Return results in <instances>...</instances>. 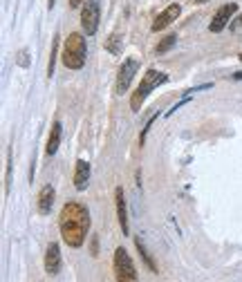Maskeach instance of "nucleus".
Segmentation results:
<instances>
[{"mask_svg": "<svg viewBox=\"0 0 242 282\" xmlns=\"http://www.w3.org/2000/svg\"><path fill=\"white\" fill-rule=\"evenodd\" d=\"M59 229H61V238L67 246H83V242L88 238L90 231V211L78 202H67L61 208L59 215Z\"/></svg>", "mask_w": 242, "mask_h": 282, "instance_id": "obj_1", "label": "nucleus"}, {"mask_svg": "<svg viewBox=\"0 0 242 282\" xmlns=\"http://www.w3.org/2000/svg\"><path fill=\"white\" fill-rule=\"evenodd\" d=\"M86 56H88L86 36L78 32L70 34L63 43V56H61L63 65L70 67V70H81V67L86 65Z\"/></svg>", "mask_w": 242, "mask_h": 282, "instance_id": "obj_2", "label": "nucleus"}, {"mask_svg": "<svg viewBox=\"0 0 242 282\" xmlns=\"http://www.w3.org/2000/svg\"><path fill=\"white\" fill-rule=\"evenodd\" d=\"M168 81V74H164V72H157V70H148L144 74V78L139 81V88L135 90L132 99H130V108L135 112L142 110V103L146 101V97H148L153 90H157L159 86H164V83Z\"/></svg>", "mask_w": 242, "mask_h": 282, "instance_id": "obj_3", "label": "nucleus"}, {"mask_svg": "<svg viewBox=\"0 0 242 282\" xmlns=\"http://www.w3.org/2000/svg\"><path fill=\"white\" fill-rule=\"evenodd\" d=\"M112 264H115V280L117 282H137V269L128 256V251L119 246L115 251V258H112Z\"/></svg>", "mask_w": 242, "mask_h": 282, "instance_id": "obj_4", "label": "nucleus"}, {"mask_svg": "<svg viewBox=\"0 0 242 282\" xmlns=\"http://www.w3.org/2000/svg\"><path fill=\"white\" fill-rule=\"evenodd\" d=\"M101 18V0H86L81 7V27L86 36H94L99 30Z\"/></svg>", "mask_w": 242, "mask_h": 282, "instance_id": "obj_5", "label": "nucleus"}, {"mask_svg": "<svg viewBox=\"0 0 242 282\" xmlns=\"http://www.w3.org/2000/svg\"><path fill=\"white\" fill-rule=\"evenodd\" d=\"M139 72V61L137 59H126L121 63V70H119V76H117V94H123L128 92L130 88L135 74Z\"/></svg>", "mask_w": 242, "mask_h": 282, "instance_id": "obj_6", "label": "nucleus"}, {"mask_svg": "<svg viewBox=\"0 0 242 282\" xmlns=\"http://www.w3.org/2000/svg\"><path fill=\"white\" fill-rule=\"evenodd\" d=\"M238 11V5L235 3H229V5H224V7H220L216 11V16H213V20H211V25H209V30L213 34H218V32H222L224 27L229 25V20L233 18V14Z\"/></svg>", "mask_w": 242, "mask_h": 282, "instance_id": "obj_7", "label": "nucleus"}, {"mask_svg": "<svg viewBox=\"0 0 242 282\" xmlns=\"http://www.w3.org/2000/svg\"><path fill=\"white\" fill-rule=\"evenodd\" d=\"M179 14H182V7H179L177 3H175V5H171V7H166V9L162 11V14H159V16H157V18L153 20V25H150V30H153V32H162V30H164V27H168V25H171V22L175 20Z\"/></svg>", "mask_w": 242, "mask_h": 282, "instance_id": "obj_8", "label": "nucleus"}, {"mask_svg": "<svg viewBox=\"0 0 242 282\" xmlns=\"http://www.w3.org/2000/svg\"><path fill=\"white\" fill-rule=\"evenodd\" d=\"M45 271L49 275H56L61 271V246L56 242H49L47 251H45Z\"/></svg>", "mask_w": 242, "mask_h": 282, "instance_id": "obj_9", "label": "nucleus"}, {"mask_svg": "<svg viewBox=\"0 0 242 282\" xmlns=\"http://www.w3.org/2000/svg\"><path fill=\"white\" fill-rule=\"evenodd\" d=\"M90 163L86 159H78L76 161V171H74V188L76 190H86L90 184Z\"/></svg>", "mask_w": 242, "mask_h": 282, "instance_id": "obj_10", "label": "nucleus"}, {"mask_svg": "<svg viewBox=\"0 0 242 282\" xmlns=\"http://www.w3.org/2000/svg\"><path fill=\"white\" fill-rule=\"evenodd\" d=\"M54 200H56V190H54V186H43L41 188V193H38V211L43 213V215H47L49 211H52V206H54Z\"/></svg>", "mask_w": 242, "mask_h": 282, "instance_id": "obj_11", "label": "nucleus"}, {"mask_svg": "<svg viewBox=\"0 0 242 282\" xmlns=\"http://www.w3.org/2000/svg\"><path fill=\"white\" fill-rule=\"evenodd\" d=\"M115 200H117V217H119V224H121V231L123 235H128V208H126V197H123V190L121 186L115 190Z\"/></svg>", "mask_w": 242, "mask_h": 282, "instance_id": "obj_12", "label": "nucleus"}, {"mask_svg": "<svg viewBox=\"0 0 242 282\" xmlns=\"http://www.w3.org/2000/svg\"><path fill=\"white\" fill-rule=\"evenodd\" d=\"M61 134H63V126H61V121H54L52 123V130H49L47 146H45V152H47V157L56 155V150H59V144H61Z\"/></svg>", "mask_w": 242, "mask_h": 282, "instance_id": "obj_13", "label": "nucleus"}, {"mask_svg": "<svg viewBox=\"0 0 242 282\" xmlns=\"http://www.w3.org/2000/svg\"><path fill=\"white\" fill-rule=\"evenodd\" d=\"M135 246H137V251L142 253V260L146 262V267H148L153 273H157V264H155L153 258H150V253H148V249H146L144 240H142V238H135Z\"/></svg>", "mask_w": 242, "mask_h": 282, "instance_id": "obj_14", "label": "nucleus"}, {"mask_svg": "<svg viewBox=\"0 0 242 282\" xmlns=\"http://www.w3.org/2000/svg\"><path fill=\"white\" fill-rule=\"evenodd\" d=\"M175 43H177V36H175V34H168V36H164V38L159 41V45H157L155 52H157V54H166L171 47H175Z\"/></svg>", "mask_w": 242, "mask_h": 282, "instance_id": "obj_15", "label": "nucleus"}, {"mask_svg": "<svg viewBox=\"0 0 242 282\" xmlns=\"http://www.w3.org/2000/svg\"><path fill=\"white\" fill-rule=\"evenodd\" d=\"M105 47H108L112 54H119V52H121V36H119V34H112Z\"/></svg>", "mask_w": 242, "mask_h": 282, "instance_id": "obj_16", "label": "nucleus"}, {"mask_svg": "<svg viewBox=\"0 0 242 282\" xmlns=\"http://www.w3.org/2000/svg\"><path fill=\"white\" fill-rule=\"evenodd\" d=\"M56 52H59V36L54 38V45H52V56H49V65H47V74H49V76L54 74V61H56Z\"/></svg>", "mask_w": 242, "mask_h": 282, "instance_id": "obj_17", "label": "nucleus"}, {"mask_svg": "<svg viewBox=\"0 0 242 282\" xmlns=\"http://www.w3.org/2000/svg\"><path fill=\"white\" fill-rule=\"evenodd\" d=\"M155 121H157V117H153V119L146 123V128H144V132H142V139H139V144H144V141H146V134H148V130L153 128V123H155Z\"/></svg>", "mask_w": 242, "mask_h": 282, "instance_id": "obj_18", "label": "nucleus"}, {"mask_svg": "<svg viewBox=\"0 0 242 282\" xmlns=\"http://www.w3.org/2000/svg\"><path fill=\"white\" fill-rule=\"evenodd\" d=\"M18 56H20L18 63H20L22 67H25V65H27V59H25V56H27V49H20V54H18Z\"/></svg>", "mask_w": 242, "mask_h": 282, "instance_id": "obj_19", "label": "nucleus"}, {"mask_svg": "<svg viewBox=\"0 0 242 282\" xmlns=\"http://www.w3.org/2000/svg\"><path fill=\"white\" fill-rule=\"evenodd\" d=\"M83 3H86V0H70V7H72V9L83 7Z\"/></svg>", "mask_w": 242, "mask_h": 282, "instance_id": "obj_20", "label": "nucleus"}, {"mask_svg": "<svg viewBox=\"0 0 242 282\" xmlns=\"http://www.w3.org/2000/svg\"><path fill=\"white\" fill-rule=\"evenodd\" d=\"M233 78H238V81H242V72H235Z\"/></svg>", "mask_w": 242, "mask_h": 282, "instance_id": "obj_21", "label": "nucleus"}, {"mask_svg": "<svg viewBox=\"0 0 242 282\" xmlns=\"http://www.w3.org/2000/svg\"><path fill=\"white\" fill-rule=\"evenodd\" d=\"M204 3H209V0H195V5H204Z\"/></svg>", "mask_w": 242, "mask_h": 282, "instance_id": "obj_22", "label": "nucleus"}, {"mask_svg": "<svg viewBox=\"0 0 242 282\" xmlns=\"http://www.w3.org/2000/svg\"><path fill=\"white\" fill-rule=\"evenodd\" d=\"M47 5H49V9H52V7H54V0H49V3H47Z\"/></svg>", "mask_w": 242, "mask_h": 282, "instance_id": "obj_23", "label": "nucleus"}, {"mask_svg": "<svg viewBox=\"0 0 242 282\" xmlns=\"http://www.w3.org/2000/svg\"><path fill=\"white\" fill-rule=\"evenodd\" d=\"M238 20H240V25H242V16H240V18H238Z\"/></svg>", "mask_w": 242, "mask_h": 282, "instance_id": "obj_24", "label": "nucleus"}, {"mask_svg": "<svg viewBox=\"0 0 242 282\" xmlns=\"http://www.w3.org/2000/svg\"><path fill=\"white\" fill-rule=\"evenodd\" d=\"M240 61H242V54H240Z\"/></svg>", "mask_w": 242, "mask_h": 282, "instance_id": "obj_25", "label": "nucleus"}]
</instances>
